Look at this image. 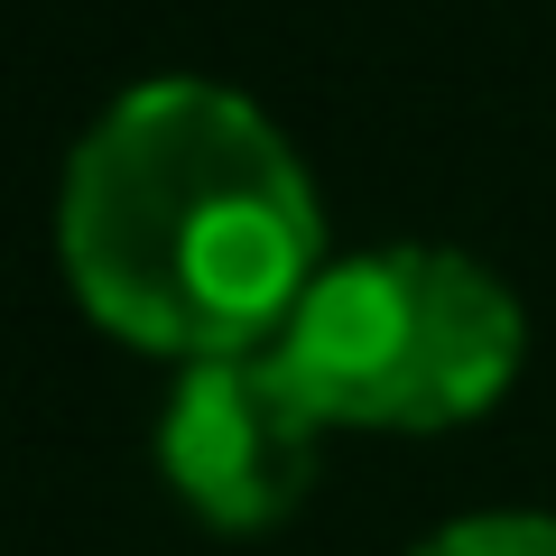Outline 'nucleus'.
I'll use <instances>...</instances> for the list:
<instances>
[{"mask_svg": "<svg viewBox=\"0 0 556 556\" xmlns=\"http://www.w3.org/2000/svg\"><path fill=\"white\" fill-rule=\"evenodd\" d=\"M269 353L288 362V380L325 427L437 437L482 417L519 380L529 325L482 260L437 241H390V251L325 260Z\"/></svg>", "mask_w": 556, "mask_h": 556, "instance_id": "2", "label": "nucleus"}, {"mask_svg": "<svg viewBox=\"0 0 556 556\" xmlns=\"http://www.w3.org/2000/svg\"><path fill=\"white\" fill-rule=\"evenodd\" d=\"M325 464V417L288 380L278 353H223L186 362L159 417V473L204 529L260 538L316 492Z\"/></svg>", "mask_w": 556, "mask_h": 556, "instance_id": "3", "label": "nucleus"}, {"mask_svg": "<svg viewBox=\"0 0 556 556\" xmlns=\"http://www.w3.org/2000/svg\"><path fill=\"white\" fill-rule=\"evenodd\" d=\"M56 251L102 334L167 362H223L288 334L325 269V204L260 102L159 75L75 139Z\"/></svg>", "mask_w": 556, "mask_h": 556, "instance_id": "1", "label": "nucleus"}, {"mask_svg": "<svg viewBox=\"0 0 556 556\" xmlns=\"http://www.w3.org/2000/svg\"><path fill=\"white\" fill-rule=\"evenodd\" d=\"M408 556H556V519H538V510H482V519L437 529L427 547H408Z\"/></svg>", "mask_w": 556, "mask_h": 556, "instance_id": "4", "label": "nucleus"}]
</instances>
